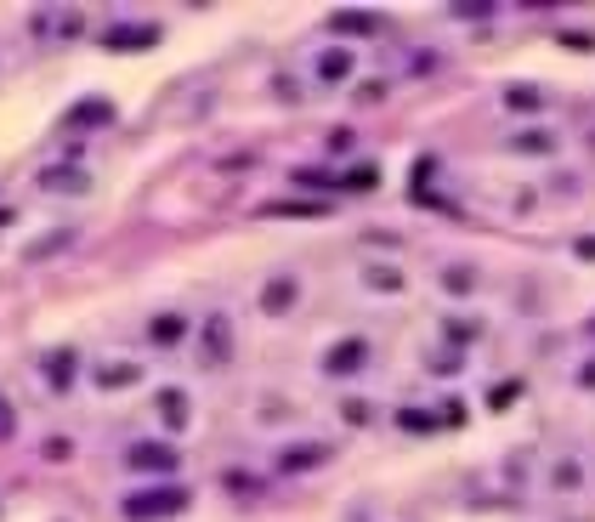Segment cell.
Masks as SVG:
<instances>
[{
	"label": "cell",
	"mask_w": 595,
	"mask_h": 522,
	"mask_svg": "<svg viewBox=\"0 0 595 522\" xmlns=\"http://www.w3.org/2000/svg\"><path fill=\"white\" fill-rule=\"evenodd\" d=\"M204 358H210V364H227V358H232V329H227L222 312L204 324Z\"/></svg>",
	"instance_id": "3"
},
{
	"label": "cell",
	"mask_w": 595,
	"mask_h": 522,
	"mask_svg": "<svg viewBox=\"0 0 595 522\" xmlns=\"http://www.w3.org/2000/svg\"><path fill=\"white\" fill-rule=\"evenodd\" d=\"M74 369H80V352H52V358H46V386L52 392H69L74 386Z\"/></svg>",
	"instance_id": "4"
},
{
	"label": "cell",
	"mask_w": 595,
	"mask_h": 522,
	"mask_svg": "<svg viewBox=\"0 0 595 522\" xmlns=\"http://www.w3.org/2000/svg\"><path fill=\"white\" fill-rule=\"evenodd\" d=\"M69 119H74V125H102V119H114V109H109V102H80Z\"/></svg>",
	"instance_id": "11"
},
{
	"label": "cell",
	"mask_w": 595,
	"mask_h": 522,
	"mask_svg": "<svg viewBox=\"0 0 595 522\" xmlns=\"http://www.w3.org/2000/svg\"><path fill=\"white\" fill-rule=\"evenodd\" d=\"M289 301H295V279H272V284H267V296H261L267 312H284Z\"/></svg>",
	"instance_id": "8"
},
{
	"label": "cell",
	"mask_w": 595,
	"mask_h": 522,
	"mask_svg": "<svg viewBox=\"0 0 595 522\" xmlns=\"http://www.w3.org/2000/svg\"><path fill=\"white\" fill-rule=\"evenodd\" d=\"M187 336V324H182V312H159V318L154 324H147V341H154V346H176Z\"/></svg>",
	"instance_id": "6"
},
{
	"label": "cell",
	"mask_w": 595,
	"mask_h": 522,
	"mask_svg": "<svg viewBox=\"0 0 595 522\" xmlns=\"http://www.w3.org/2000/svg\"><path fill=\"white\" fill-rule=\"evenodd\" d=\"M131 466L137 471H176L182 460H176V449H170V443H137L131 449Z\"/></svg>",
	"instance_id": "2"
},
{
	"label": "cell",
	"mask_w": 595,
	"mask_h": 522,
	"mask_svg": "<svg viewBox=\"0 0 595 522\" xmlns=\"http://www.w3.org/2000/svg\"><path fill=\"white\" fill-rule=\"evenodd\" d=\"M102 40H109L114 52H119V46H154V40H159V29H154V24H119V29H109Z\"/></svg>",
	"instance_id": "5"
},
{
	"label": "cell",
	"mask_w": 595,
	"mask_h": 522,
	"mask_svg": "<svg viewBox=\"0 0 595 522\" xmlns=\"http://www.w3.org/2000/svg\"><path fill=\"white\" fill-rule=\"evenodd\" d=\"M17 432V421H12V403L6 398H0V443H6V437Z\"/></svg>",
	"instance_id": "13"
},
{
	"label": "cell",
	"mask_w": 595,
	"mask_h": 522,
	"mask_svg": "<svg viewBox=\"0 0 595 522\" xmlns=\"http://www.w3.org/2000/svg\"><path fill=\"white\" fill-rule=\"evenodd\" d=\"M182 506H187L182 489H147V494L125 499V517H131V522H159V517H176Z\"/></svg>",
	"instance_id": "1"
},
{
	"label": "cell",
	"mask_w": 595,
	"mask_h": 522,
	"mask_svg": "<svg viewBox=\"0 0 595 522\" xmlns=\"http://www.w3.org/2000/svg\"><path fill=\"white\" fill-rule=\"evenodd\" d=\"M97 381H102V386H131V381H137V364H109Z\"/></svg>",
	"instance_id": "12"
},
{
	"label": "cell",
	"mask_w": 595,
	"mask_h": 522,
	"mask_svg": "<svg viewBox=\"0 0 595 522\" xmlns=\"http://www.w3.org/2000/svg\"><path fill=\"white\" fill-rule=\"evenodd\" d=\"M40 187H46V194H80L85 171H46V176H40Z\"/></svg>",
	"instance_id": "7"
},
{
	"label": "cell",
	"mask_w": 595,
	"mask_h": 522,
	"mask_svg": "<svg viewBox=\"0 0 595 522\" xmlns=\"http://www.w3.org/2000/svg\"><path fill=\"white\" fill-rule=\"evenodd\" d=\"M357 364H364V341H352V346H335V352H329V369H335V375H352Z\"/></svg>",
	"instance_id": "9"
},
{
	"label": "cell",
	"mask_w": 595,
	"mask_h": 522,
	"mask_svg": "<svg viewBox=\"0 0 595 522\" xmlns=\"http://www.w3.org/2000/svg\"><path fill=\"white\" fill-rule=\"evenodd\" d=\"M346 69H352V57H324V74H329V80H340Z\"/></svg>",
	"instance_id": "14"
},
{
	"label": "cell",
	"mask_w": 595,
	"mask_h": 522,
	"mask_svg": "<svg viewBox=\"0 0 595 522\" xmlns=\"http://www.w3.org/2000/svg\"><path fill=\"white\" fill-rule=\"evenodd\" d=\"M159 414H165L170 426H182V421H187V398H182L176 386H170V392H159Z\"/></svg>",
	"instance_id": "10"
}]
</instances>
